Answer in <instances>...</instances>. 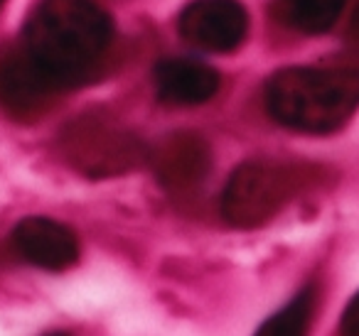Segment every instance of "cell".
I'll list each match as a JSON object with an SVG mask.
<instances>
[{"mask_svg": "<svg viewBox=\"0 0 359 336\" xmlns=\"http://www.w3.org/2000/svg\"><path fill=\"white\" fill-rule=\"evenodd\" d=\"M111 40L114 22L94 0H40L22 47L67 91L94 74Z\"/></svg>", "mask_w": 359, "mask_h": 336, "instance_id": "6da1fadb", "label": "cell"}, {"mask_svg": "<svg viewBox=\"0 0 359 336\" xmlns=\"http://www.w3.org/2000/svg\"><path fill=\"white\" fill-rule=\"evenodd\" d=\"M266 108L283 128L327 135L359 108V69H280L266 84Z\"/></svg>", "mask_w": 359, "mask_h": 336, "instance_id": "7a4b0ae2", "label": "cell"}, {"mask_svg": "<svg viewBox=\"0 0 359 336\" xmlns=\"http://www.w3.org/2000/svg\"><path fill=\"white\" fill-rule=\"evenodd\" d=\"M323 169L298 160L256 158L231 172L222 194V216L236 228H259L295 197L320 182Z\"/></svg>", "mask_w": 359, "mask_h": 336, "instance_id": "3957f363", "label": "cell"}, {"mask_svg": "<svg viewBox=\"0 0 359 336\" xmlns=\"http://www.w3.org/2000/svg\"><path fill=\"white\" fill-rule=\"evenodd\" d=\"M65 162L91 179L128 174L148 162V148L135 133L106 113H81L57 140Z\"/></svg>", "mask_w": 359, "mask_h": 336, "instance_id": "277c9868", "label": "cell"}, {"mask_svg": "<svg viewBox=\"0 0 359 336\" xmlns=\"http://www.w3.org/2000/svg\"><path fill=\"white\" fill-rule=\"evenodd\" d=\"M62 91L25 47L0 55V111L6 115L22 123L37 120L52 108Z\"/></svg>", "mask_w": 359, "mask_h": 336, "instance_id": "5b68a950", "label": "cell"}, {"mask_svg": "<svg viewBox=\"0 0 359 336\" xmlns=\"http://www.w3.org/2000/svg\"><path fill=\"white\" fill-rule=\"evenodd\" d=\"M180 35L197 50L234 52L249 32V15L239 0H192L180 13Z\"/></svg>", "mask_w": 359, "mask_h": 336, "instance_id": "8992f818", "label": "cell"}, {"mask_svg": "<svg viewBox=\"0 0 359 336\" xmlns=\"http://www.w3.org/2000/svg\"><path fill=\"white\" fill-rule=\"evenodd\" d=\"M148 162L158 182L170 192H190L207 179L212 167L210 145L202 135L180 130L148 150Z\"/></svg>", "mask_w": 359, "mask_h": 336, "instance_id": "52a82bcc", "label": "cell"}, {"mask_svg": "<svg viewBox=\"0 0 359 336\" xmlns=\"http://www.w3.org/2000/svg\"><path fill=\"white\" fill-rule=\"evenodd\" d=\"M11 246L22 260L42 270L60 272L79 260V241L74 231L47 216L22 218L13 228Z\"/></svg>", "mask_w": 359, "mask_h": 336, "instance_id": "ba28073f", "label": "cell"}, {"mask_svg": "<svg viewBox=\"0 0 359 336\" xmlns=\"http://www.w3.org/2000/svg\"><path fill=\"white\" fill-rule=\"evenodd\" d=\"M155 91L170 106H200L219 91V74L197 59H163L155 66Z\"/></svg>", "mask_w": 359, "mask_h": 336, "instance_id": "9c48e42d", "label": "cell"}, {"mask_svg": "<svg viewBox=\"0 0 359 336\" xmlns=\"http://www.w3.org/2000/svg\"><path fill=\"white\" fill-rule=\"evenodd\" d=\"M347 0H273V18L300 35H323L337 25Z\"/></svg>", "mask_w": 359, "mask_h": 336, "instance_id": "30bf717a", "label": "cell"}, {"mask_svg": "<svg viewBox=\"0 0 359 336\" xmlns=\"http://www.w3.org/2000/svg\"><path fill=\"white\" fill-rule=\"evenodd\" d=\"M318 309V285H305L285 307L259 326L254 336H310Z\"/></svg>", "mask_w": 359, "mask_h": 336, "instance_id": "8fae6325", "label": "cell"}, {"mask_svg": "<svg viewBox=\"0 0 359 336\" xmlns=\"http://www.w3.org/2000/svg\"><path fill=\"white\" fill-rule=\"evenodd\" d=\"M339 334L342 336H359V292L349 300L342 319H339Z\"/></svg>", "mask_w": 359, "mask_h": 336, "instance_id": "7c38bea8", "label": "cell"}, {"mask_svg": "<svg viewBox=\"0 0 359 336\" xmlns=\"http://www.w3.org/2000/svg\"><path fill=\"white\" fill-rule=\"evenodd\" d=\"M45 336H72V334H67V331H50V334H45Z\"/></svg>", "mask_w": 359, "mask_h": 336, "instance_id": "4fadbf2b", "label": "cell"}, {"mask_svg": "<svg viewBox=\"0 0 359 336\" xmlns=\"http://www.w3.org/2000/svg\"><path fill=\"white\" fill-rule=\"evenodd\" d=\"M0 6H3V0H0Z\"/></svg>", "mask_w": 359, "mask_h": 336, "instance_id": "5bb4252c", "label": "cell"}]
</instances>
